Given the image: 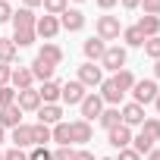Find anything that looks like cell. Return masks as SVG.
<instances>
[{
	"label": "cell",
	"mask_w": 160,
	"mask_h": 160,
	"mask_svg": "<svg viewBox=\"0 0 160 160\" xmlns=\"http://www.w3.org/2000/svg\"><path fill=\"white\" fill-rule=\"evenodd\" d=\"M35 38H38L35 28H25V32H16V35H13V44H16V47H28V44H35Z\"/></svg>",
	"instance_id": "cell-31"
},
{
	"label": "cell",
	"mask_w": 160,
	"mask_h": 160,
	"mask_svg": "<svg viewBox=\"0 0 160 160\" xmlns=\"http://www.w3.org/2000/svg\"><path fill=\"white\" fill-rule=\"evenodd\" d=\"M122 41H126L129 47H144V41H148V38H144V35L132 25V28H122Z\"/></svg>",
	"instance_id": "cell-30"
},
{
	"label": "cell",
	"mask_w": 160,
	"mask_h": 160,
	"mask_svg": "<svg viewBox=\"0 0 160 160\" xmlns=\"http://www.w3.org/2000/svg\"><path fill=\"white\" fill-rule=\"evenodd\" d=\"M10 22H13V28H16V32H25V28H35L38 16H35L28 7H22V10H16V13H13V19H10Z\"/></svg>",
	"instance_id": "cell-15"
},
{
	"label": "cell",
	"mask_w": 160,
	"mask_h": 160,
	"mask_svg": "<svg viewBox=\"0 0 160 160\" xmlns=\"http://www.w3.org/2000/svg\"><path fill=\"white\" fill-rule=\"evenodd\" d=\"M78 82H82L85 88H101V82H104V69L94 66V63L78 66Z\"/></svg>",
	"instance_id": "cell-4"
},
{
	"label": "cell",
	"mask_w": 160,
	"mask_h": 160,
	"mask_svg": "<svg viewBox=\"0 0 160 160\" xmlns=\"http://www.w3.org/2000/svg\"><path fill=\"white\" fill-rule=\"evenodd\" d=\"M22 3H25L28 10H35V7H41V0H22Z\"/></svg>",
	"instance_id": "cell-46"
},
{
	"label": "cell",
	"mask_w": 160,
	"mask_h": 160,
	"mask_svg": "<svg viewBox=\"0 0 160 160\" xmlns=\"http://www.w3.org/2000/svg\"><path fill=\"white\" fill-rule=\"evenodd\" d=\"M144 53H148L151 60H160V35H157V38H148V41H144Z\"/></svg>",
	"instance_id": "cell-34"
},
{
	"label": "cell",
	"mask_w": 160,
	"mask_h": 160,
	"mask_svg": "<svg viewBox=\"0 0 160 160\" xmlns=\"http://www.w3.org/2000/svg\"><path fill=\"white\" fill-rule=\"evenodd\" d=\"M0 160H3V154H0Z\"/></svg>",
	"instance_id": "cell-52"
},
{
	"label": "cell",
	"mask_w": 160,
	"mask_h": 160,
	"mask_svg": "<svg viewBox=\"0 0 160 160\" xmlns=\"http://www.w3.org/2000/svg\"><path fill=\"white\" fill-rule=\"evenodd\" d=\"M10 104H16V88L3 85V88H0V107H10Z\"/></svg>",
	"instance_id": "cell-35"
},
{
	"label": "cell",
	"mask_w": 160,
	"mask_h": 160,
	"mask_svg": "<svg viewBox=\"0 0 160 160\" xmlns=\"http://www.w3.org/2000/svg\"><path fill=\"white\" fill-rule=\"evenodd\" d=\"M157 82L154 78H141V82H135L132 85V98H135V104L138 107H144V104H154V98H157Z\"/></svg>",
	"instance_id": "cell-1"
},
{
	"label": "cell",
	"mask_w": 160,
	"mask_h": 160,
	"mask_svg": "<svg viewBox=\"0 0 160 160\" xmlns=\"http://www.w3.org/2000/svg\"><path fill=\"white\" fill-rule=\"evenodd\" d=\"M119 116H122V126H129V129H132V126H141V122L148 119V116H144V107H138L135 101L126 104V107L119 110Z\"/></svg>",
	"instance_id": "cell-12"
},
{
	"label": "cell",
	"mask_w": 160,
	"mask_h": 160,
	"mask_svg": "<svg viewBox=\"0 0 160 160\" xmlns=\"http://www.w3.org/2000/svg\"><path fill=\"white\" fill-rule=\"evenodd\" d=\"M0 126H3V129H16V126H22V110H19L16 104L0 107Z\"/></svg>",
	"instance_id": "cell-17"
},
{
	"label": "cell",
	"mask_w": 160,
	"mask_h": 160,
	"mask_svg": "<svg viewBox=\"0 0 160 160\" xmlns=\"http://www.w3.org/2000/svg\"><path fill=\"white\" fill-rule=\"evenodd\" d=\"M38 60H44V63H50V66H60V63H63V50H60L57 44L47 41V44L38 50Z\"/></svg>",
	"instance_id": "cell-22"
},
{
	"label": "cell",
	"mask_w": 160,
	"mask_h": 160,
	"mask_svg": "<svg viewBox=\"0 0 160 160\" xmlns=\"http://www.w3.org/2000/svg\"><path fill=\"white\" fill-rule=\"evenodd\" d=\"M101 160H113V157H101Z\"/></svg>",
	"instance_id": "cell-51"
},
{
	"label": "cell",
	"mask_w": 160,
	"mask_h": 160,
	"mask_svg": "<svg viewBox=\"0 0 160 160\" xmlns=\"http://www.w3.org/2000/svg\"><path fill=\"white\" fill-rule=\"evenodd\" d=\"M154 107H157V110H160V91H157V98H154Z\"/></svg>",
	"instance_id": "cell-50"
},
{
	"label": "cell",
	"mask_w": 160,
	"mask_h": 160,
	"mask_svg": "<svg viewBox=\"0 0 160 160\" xmlns=\"http://www.w3.org/2000/svg\"><path fill=\"white\" fill-rule=\"evenodd\" d=\"M10 141H13V148H32V126H16L13 129V135H10Z\"/></svg>",
	"instance_id": "cell-24"
},
{
	"label": "cell",
	"mask_w": 160,
	"mask_h": 160,
	"mask_svg": "<svg viewBox=\"0 0 160 160\" xmlns=\"http://www.w3.org/2000/svg\"><path fill=\"white\" fill-rule=\"evenodd\" d=\"M82 50H85V57H88V63H101V57H104V50H107V44H104L101 38H88V41L82 44Z\"/></svg>",
	"instance_id": "cell-18"
},
{
	"label": "cell",
	"mask_w": 160,
	"mask_h": 160,
	"mask_svg": "<svg viewBox=\"0 0 160 160\" xmlns=\"http://www.w3.org/2000/svg\"><path fill=\"white\" fill-rule=\"evenodd\" d=\"M135 28H138L144 38H157V35H160V16H141Z\"/></svg>",
	"instance_id": "cell-20"
},
{
	"label": "cell",
	"mask_w": 160,
	"mask_h": 160,
	"mask_svg": "<svg viewBox=\"0 0 160 160\" xmlns=\"http://www.w3.org/2000/svg\"><path fill=\"white\" fill-rule=\"evenodd\" d=\"M116 160H141V157H138L132 148H126V151H119V157H116Z\"/></svg>",
	"instance_id": "cell-42"
},
{
	"label": "cell",
	"mask_w": 160,
	"mask_h": 160,
	"mask_svg": "<svg viewBox=\"0 0 160 160\" xmlns=\"http://www.w3.org/2000/svg\"><path fill=\"white\" fill-rule=\"evenodd\" d=\"M38 122H44V126H57V122H63V110H60V104H41V107H38Z\"/></svg>",
	"instance_id": "cell-13"
},
{
	"label": "cell",
	"mask_w": 160,
	"mask_h": 160,
	"mask_svg": "<svg viewBox=\"0 0 160 160\" xmlns=\"http://www.w3.org/2000/svg\"><path fill=\"white\" fill-rule=\"evenodd\" d=\"M10 75H13V69H10L7 63H0V88H3V85H10Z\"/></svg>",
	"instance_id": "cell-41"
},
{
	"label": "cell",
	"mask_w": 160,
	"mask_h": 160,
	"mask_svg": "<svg viewBox=\"0 0 160 160\" xmlns=\"http://www.w3.org/2000/svg\"><path fill=\"white\" fill-rule=\"evenodd\" d=\"M148 160H160V148H154V151L148 154Z\"/></svg>",
	"instance_id": "cell-47"
},
{
	"label": "cell",
	"mask_w": 160,
	"mask_h": 160,
	"mask_svg": "<svg viewBox=\"0 0 160 160\" xmlns=\"http://www.w3.org/2000/svg\"><path fill=\"white\" fill-rule=\"evenodd\" d=\"M28 69H32V75L38 78V82H50L53 72H57V66H50V63H44V60H38V57H35V63H32Z\"/></svg>",
	"instance_id": "cell-21"
},
{
	"label": "cell",
	"mask_w": 160,
	"mask_h": 160,
	"mask_svg": "<svg viewBox=\"0 0 160 160\" xmlns=\"http://www.w3.org/2000/svg\"><path fill=\"white\" fill-rule=\"evenodd\" d=\"M50 154H53V160H72V157H75L72 144H63V148H57V151H50Z\"/></svg>",
	"instance_id": "cell-36"
},
{
	"label": "cell",
	"mask_w": 160,
	"mask_h": 160,
	"mask_svg": "<svg viewBox=\"0 0 160 160\" xmlns=\"http://www.w3.org/2000/svg\"><path fill=\"white\" fill-rule=\"evenodd\" d=\"M122 35V25H119V19L116 16H101L98 19V38L107 44V41H116Z\"/></svg>",
	"instance_id": "cell-2"
},
{
	"label": "cell",
	"mask_w": 160,
	"mask_h": 160,
	"mask_svg": "<svg viewBox=\"0 0 160 160\" xmlns=\"http://www.w3.org/2000/svg\"><path fill=\"white\" fill-rule=\"evenodd\" d=\"M57 32H60V19L57 16H41L38 22H35V35L38 38H57Z\"/></svg>",
	"instance_id": "cell-11"
},
{
	"label": "cell",
	"mask_w": 160,
	"mask_h": 160,
	"mask_svg": "<svg viewBox=\"0 0 160 160\" xmlns=\"http://www.w3.org/2000/svg\"><path fill=\"white\" fill-rule=\"evenodd\" d=\"M98 122L110 132V129H116V126H122V116H119V107H104V113L98 116Z\"/></svg>",
	"instance_id": "cell-23"
},
{
	"label": "cell",
	"mask_w": 160,
	"mask_h": 160,
	"mask_svg": "<svg viewBox=\"0 0 160 160\" xmlns=\"http://www.w3.org/2000/svg\"><path fill=\"white\" fill-rule=\"evenodd\" d=\"M7 141V132H3V126H0V144H3Z\"/></svg>",
	"instance_id": "cell-49"
},
{
	"label": "cell",
	"mask_w": 160,
	"mask_h": 160,
	"mask_svg": "<svg viewBox=\"0 0 160 160\" xmlns=\"http://www.w3.org/2000/svg\"><path fill=\"white\" fill-rule=\"evenodd\" d=\"M154 75L160 78V60H154Z\"/></svg>",
	"instance_id": "cell-48"
},
{
	"label": "cell",
	"mask_w": 160,
	"mask_h": 160,
	"mask_svg": "<svg viewBox=\"0 0 160 160\" xmlns=\"http://www.w3.org/2000/svg\"><path fill=\"white\" fill-rule=\"evenodd\" d=\"M144 16H160V0H141Z\"/></svg>",
	"instance_id": "cell-37"
},
{
	"label": "cell",
	"mask_w": 160,
	"mask_h": 160,
	"mask_svg": "<svg viewBox=\"0 0 160 160\" xmlns=\"http://www.w3.org/2000/svg\"><path fill=\"white\" fill-rule=\"evenodd\" d=\"M47 141H50V126L35 122V126H32V144H35V148H47Z\"/></svg>",
	"instance_id": "cell-25"
},
{
	"label": "cell",
	"mask_w": 160,
	"mask_h": 160,
	"mask_svg": "<svg viewBox=\"0 0 160 160\" xmlns=\"http://www.w3.org/2000/svg\"><path fill=\"white\" fill-rule=\"evenodd\" d=\"M16 107H19L22 113H32V110H38V107H41V94H38L35 88L16 91Z\"/></svg>",
	"instance_id": "cell-8"
},
{
	"label": "cell",
	"mask_w": 160,
	"mask_h": 160,
	"mask_svg": "<svg viewBox=\"0 0 160 160\" xmlns=\"http://www.w3.org/2000/svg\"><path fill=\"white\" fill-rule=\"evenodd\" d=\"M60 28H66V32H82V28H85V13L66 7V10L60 13Z\"/></svg>",
	"instance_id": "cell-6"
},
{
	"label": "cell",
	"mask_w": 160,
	"mask_h": 160,
	"mask_svg": "<svg viewBox=\"0 0 160 160\" xmlns=\"http://www.w3.org/2000/svg\"><path fill=\"white\" fill-rule=\"evenodd\" d=\"M101 69H110V72H119L126 69V47H107L104 57H101Z\"/></svg>",
	"instance_id": "cell-3"
},
{
	"label": "cell",
	"mask_w": 160,
	"mask_h": 160,
	"mask_svg": "<svg viewBox=\"0 0 160 160\" xmlns=\"http://www.w3.org/2000/svg\"><path fill=\"white\" fill-rule=\"evenodd\" d=\"M72 160H94V154H91V151H75Z\"/></svg>",
	"instance_id": "cell-43"
},
{
	"label": "cell",
	"mask_w": 160,
	"mask_h": 160,
	"mask_svg": "<svg viewBox=\"0 0 160 160\" xmlns=\"http://www.w3.org/2000/svg\"><path fill=\"white\" fill-rule=\"evenodd\" d=\"M101 98H104V104H110V107H116V104H122V98H126V91L113 82V78H107V82H101Z\"/></svg>",
	"instance_id": "cell-10"
},
{
	"label": "cell",
	"mask_w": 160,
	"mask_h": 160,
	"mask_svg": "<svg viewBox=\"0 0 160 160\" xmlns=\"http://www.w3.org/2000/svg\"><path fill=\"white\" fill-rule=\"evenodd\" d=\"M32 82H35V75H32V69H28V66H19V69H13V75H10V85H13L16 91L32 88Z\"/></svg>",
	"instance_id": "cell-16"
},
{
	"label": "cell",
	"mask_w": 160,
	"mask_h": 160,
	"mask_svg": "<svg viewBox=\"0 0 160 160\" xmlns=\"http://www.w3.org/2000/svg\"><path fill=\"white\" fill-rule=\"evenodd\" d=\"M69 135H72V144H88L94 132H91L88 119H75V122H69Z\"/></svg>",
	"instance_id": "cell-9"
},
{
	"label": "cell",
	"mask_w": 160,
	"mask_h": 160,
	"mask_svg": "<svg viewBox=\"0 0 160 160\" xmlns=\"http://www.w3.org/2000/svg\"><path fill=\"white\" fill-rule=\"evenodd\" d=\"M116 3H119V0H98V7H101V10H113Z\"/></svg>",
	"instance_id": "cell-44"
},
{
	"label": "cell",
	"mask_w": 160,
	"mask_h": 160,
	"mask_svg": "<svg viewBox=\"0 0 160 160\" xmlns=\"http://www.w3.org/2000/svg\"><path fill=\"white\" fill-rule=\"evenodd\" d=\"M66 3H69V0H41V7H44L47 16H60L66 10Z\"/></svg>",
	"instance_id": "cell-32"
},
{
	"label": "cell",
	"mask_w": 160,
	"mask_h": 160,
	"mask_svg": "<svg viewBox=\"0 0 160 160\" xmlns=\"http://www.w3.org/2000/svg\"><path fill=\"white\" fill-rule=\"evenodd\" d=\"M141 132H144L148 138L160 141V119H144V122H141Z\"/></svg>",
	"instance_id": "cell-33"
},
{
	"label": "cell",
	"mask_w": 160,
	"mask_h": 160,
	"mask_svg": "<svg viewBox=\"0 0 160 160\" xmlns=\"http://www.w3.org/2000/svg\"><path fill=\"white\" fill-rule=\"evenodd\" d=\"M16 53H19V47L13 44V38H0V63H13L16 60Z\"/></svg>",
	"instance_id": "cell-28"
},
{
	"label": "cell",
	"mask_w": 160,
	"mask_h": 160,
	"mask_svg": "<svg viewBox=\"0 0 160 160\" xmlns=\"http://www.w3.org/2000/svg\"><path fill=\"white\" fill-rule=\"evenodd\" d=\"M60 82H53V78H50V82H41V88H38V94H41V104H57L60 101Z\"/></svg>",
	"instance_id": "cell-19"
},
{
	"label": "cell",
	"mask_w": 160,
	"mask_h": 160,
	"mask_svg": "<svg viewBox=\"0 0 160 160\" xmlns=\"http://www.w3.org/2000/svg\"><path fill=\"white\" fill-rule=\"evenodd\" d=\"M28 160H53V154H50L47 148H35V151L28 154Z\"/></svg>",
	"instance_id": "cell-40"
},
{
	"label": "cell",
	"mask_w": 160,
	"mask_h": 160,
	"mask_svg": "<svg viewBox=\"0 0 160 160\" xmlns=\"http://www.w3.org/2000/svg\"><path fill=\"white\" fill-rule=\"evenodd\" d=\"M50 141H57L60 148H63V144H72V135H69V122H57V126L50 129Z\"/></svg>",
	"instance_id": "cell-27"
},
{
	"label": "cell",
	"mask_w": 160,
	"mask_h": 160,
	"mask_svg": "<svg viewBox=\"0 0 160 160\" xmlns=\"http://www.w3.org/2000/svg\"><path fill=\"white\" fill-rule=\"evenodd\" d=\"M132 151H135L138 157H144V154H151V151H154V138H148L144 132H138V135H132Z\"/></svg>",
	"instance_id": "cell-26"
},
{
	"label": "cell",
	"mask_w": 160,
	"mask_h": 160,
	"mask_svg": "<svg viewBox=\"0 0 160 160\" xmlns=\"http://www.w3.org/2000/svg\"><path fill=\"white\" fill-rule=\"evenodd\" d=\"M85 85L82 82H78V78H75V82H66L63 88H60V101H66V104H82L85 101Z\"/></svg>",
	"instance_id": "cell-7"
},
{
	"label": "cell",
	"mask_w": 160,
	"mask_h": 160,
	"mask_svg": "<svg viewBox=\"0 0 160 160\" xmlns=\"http://www.w3.org/2000/svg\"><path fill=\"white\" fill-rule=\"evenodd\" d=\"M119 3H122L126 10H135V7H141V0H119Z\"/></svg>",
	"instance_id": "cell-45"
},
{
	"label": "cell",
	"mask_w": 160,
	"mask_h": 160,
	"mask_svg": "<svg viewBox=\"0 0 160 160\" xmlns=\"http://www.w3.org/2000/svg\"><path fill=\"white\" fill-rule=\"evenodd\" d=\"M13 19V7H10V0H0V25L10 22Z\"/></svg>",
	"instance_id": "cell-38"
},
{
	"label": "cell",
	"mask_w": 160,
	"mask_h": 160,
	"mask_svg": "<svg viewBox=\"0 0 160 160\" xmlns=\"http://www.w3.org/2000/svg\"><path fill=\"white\" fill-rule=\"evenodd\" d=\"M113 82H116V85H119V88H122V91H126V94H129V91H132V85H135V82H138V78H135V75H132V69H119V72H116V75H113Z\"/></svg>",
	"instance_id": "cell-29"
},
{
	"label": "cell",
	"mask_w": 160,
	"mask_h": 160,
	"mask_svg": "<svg viewBox=\"0 0 160 160\" xmlns=\"http://www.w3.org/2000/svg\"><path fill=\"white\" fill-rule=\"evenodd\" d=\"M3 160H28V154H25L22 148H10V151L3 154Z\"/></svg>",
	"instance_id": "cell-39"
},
{
	"label": "cell",
	"mask_w": 160,
	"mask_h": 160,
	"mask_svg": "<svg viewBox=\"0 0 160 160\" xmlns=\"http://www.w3.org/2000/svg\"><path fill=\"white\" fill-rule=\"evenodd\" d=\"M107 135H110V144H113L116 151L132 148V129H129V126H116V129H110Z\"/></svg>",
	"instance_id": "cell-14"
},
{
	"label": "cell",
	"mask_w": 160,
	"mask_h": 160,
	"mask_svg": "<svg viewBox=\"0 0 160 160\" xmlns=\"http://www.w3.org/2000/svg\"><path fill=\"white\" fill-rule=\"evenodd\" d=\"M78 107H82V119H88V122H91V119H98V116L104 113V98L91 91V94H85V101L78 104Z\"/></svg>",
	"instance_id": "cell-5"
}]
</instances>
